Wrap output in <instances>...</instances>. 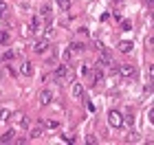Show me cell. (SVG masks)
Instances as JSON below:
<instances>
[{"mask_svg": "<svg viewBox=\"0 0 154 145\" xmlns=\"http://www.w3.org/2000/svg\"><path fill=\"white\" fill-rule=\"evenodd\" d=\"M108 123H110L112 128H121V125H123L121 112H119V110H110V112H108Z\"/></svg>", "mask_w": 154, "mask_h": 145, "instance_id": "6da1fadb", "label": "cell"}, {"mask_svg": "<svg viewBox=\"0 0 154 145\" xmlns=\"http://www.w3.org/2000/svg\"><path fill=\"white\" fill-rule=\"evenodd\" d=\"M68 77H71V68L66 64H62L53 71V79H68Z\"/></svg>", "mask_w": 154, "mask_h": 145, "instance_id": "7a4b0ae2", "label": "cell"}, {"mask_svg": "<svg viewBox=\"0 0 154 145\" xmlns=\"http://www.w3.org/2000/svg\"><path fill=\"white\" fill-rule=\"evenodd\" d=\"M44 130H46V125H44V123H35L33 128H29L31 139H38V136H42V134H44Z\"/></svg>", "mask_w": 154, "mask_h": 145, "instance_id": "3957f363", "label": "cell"}, {"mask_svg": "<svg viewBox=\"0 0 154 145\" xmlns=\"http://www.w3.org/2000/svg\"><path fill=\"white\" fill-rule=\"evenodd\" d=\"M121 77H134V66H130V64H123V66H119V71H117Z\"/></svg>", "mask_w": 154, "mask_h": 145, "instance_id": "277c9868", "label": "cell"}, {"mask_svg": "<svg viewBox=\"0 0 154 145\" xmlns=\"http://www.w3.org/2000/svg\"><path fill=\"white\" fill-rule=\"evenodd\" d=\"M51 101H53V92L51 90H42L40 92V103H42V106H48Z\"/></svg>", "mask_w": 154, "mask_h": 145, "instance_id": "5b68a950", "label": "cell"}, {"mask_svg": "<svg viewBox=\"0 0 154 145\" xmlns=\"http://www.w3.org/2000/svg\"><path fill=\"white\" fill-rule=\"evenodd\" d=\"M20 73H22L24 77H33V64L31 62H24V64L20 66Z\"/></svg>", "mask_w": 154, "mask_h": 145, "instance_id": "8992f818", "label": "cell"}, {"mask_svg": "<svg viewBox=\"0 0 154 145\" xmlns=\"http://www.w3.org/2000/svg\"><path fill=\"white\" fill-rule=\"evenodd\" d=\"M13 119H18V128H22V130H29V121H26V116L24 114H11Z\"/></svg>", "mask_w": 154, "mask_h": 145, "instance_id": "52a82bcc", "label": "cell"}, {"mask_svg": "<svg viewBox=\"0 0 154 145\" xmlns=\"http://www.w3.org/2000/svg\"><path fill=\"white\" fill-rule=\"evenodd\" d=\"M71 95L75 97V99H82V97H84V86H82V84H73Z\"/></svg>", "mask_w": 154, "mask_h": 145, "instance_id": "ba28073f", "label": "cell"}, {"mask_svg": "<svg viewBox=\"0 0 154 145\" xmlns=\"http://www.w3.org/2000/svg\"><path fill=\"white\" fill-rule=\"evenodd\" d=\"M46 48H48V42H46V40H40V42L33 44V51H35V53H44Z\"/></svg>", "mask_w": 154, "mask_h": 145, "instance_id": "9c48e42d", "label": "cell"}, {"mask_svg": "<svg viewBox=\"0 0 154 145\" xmlns=\"http://www.w3.org/2000/svg\"><path fill=\"white\" fill-rule=\"evenodd\" d=\"M119 51H121V53H130L132 51V42H128V40L119 42Z\"/></svg>", "mask_w": 154, "mask_h": 145, "instance_id": "30bf717a", "label": "cell"}, {"mask_svg": "<svg viewBox=\"0 0 154 145\" xmlns=\"http://www.w3.org/2000/svg\"><path fill=\"white\" fill-rule=\"evenodd\" d=\"M40 24H42V18L35 16V18L31 20V29H33V33H40Z\"/></svg>", "mask_w": 154, "mask_h": 145, "instance_id": "8fae6325", "label": "cell"}, {"mask_svg": "<svg viewBox=\"0 0 154 145\" xmlns=\"http://www.w3.org/2000/svg\"><path fill=\"white\" fill-rule=\"evenodd\" d=\"M84 48H86V46H84L82 42H73V44H71V53H82Z\"/></svg>", "mask_w": 154, "mask_h": 145, "instance_id": "7c38bea8", "label": "cell"}, {"mask_svg": "<svg viewBox=\"0 0 154 145\" xmlns=\"http://www.w3.org/2000/svg\"><path fill=\"white\" fill-rule=\"evenodd\" d=\"M11 42V35L7 31H0V44H9Z\"/></svg>", "mask_w": 154, "mask_h": 145, "instance_id": "4fadbf2b", "label": "cell"}, {"mask_svg": "<svg viewBox=\"0 0 154 145\" xmlns=\"http://www.w3.org/2000/svg\"><path fill=\"white\" fill-rule=\"evenodd\" d=\"M48 16H51V7H48V5H44V7H42V11H40V18L48 20Z\"/></svg>", "mask_w": 154, "mask_h": 145, "instance_id": "5bb4252c", "label": "cell"}, {"mask_svg": "<svg viewBox=\"0 0 154 145\" xmlns=\"http://www.w3.org/2000/svg\"><path fill=\"white\" fill-rule=\"evenodd\" d=\"M11 141H13V132H5L0 136V143H11Z\"/></svg>", "mask_w": 154, "mask_h": 145, "instance_id": "9a60e30c", "label": "cell"}, {"mask_svg": "<svg viewBox=\"0 0 154 145\" xmlns=\"http://www.w3.org/2000/svg\"><path fill=\"white\" fill-rule=\"evenodd\" d=\"M9 119H11V110H7V108L0 110V121H9Z\"/></svg>", "mask_w": 154, "mask_h": 145, "instance_id": "2e32d148", "label": "cell"}, {"mask_svg": "<svg viewBox=\"0 0 154 145\" xmlns=\"http://www.w3.org/2000/svg\"><path fill=\"white\" fill-rule=\"evenodd\" d=\"M57 5H60L64 11H68V9H71V0H57Z\"/></svg>", "mask_w": 154, "mask_h": 145, "instance_id": "e0dca14e", "label": "cell"}, {"mask_svg": "<svg viewBox=\"0 0 154 145\" xmlns=\"http://www.w3.org/2000/svg\"><path fill=\"white\" fill-rule=\"evenodd\" d=\"M132 123H134V116H132V114L123 116V125H132Z\"/></svg>", "mask_w": 154, "mask_h": 145, "instance_id": "ac0fdd59", "label": "cell"}, {"mask_svg": "<svg viewBox=\"0 0 154 145\" xmlns=\"http://www.w3.org/2000/svg\"><path fill=\"white\" fill-rule=\"evenodd\" d=\"M121 29H123V31H130V29H132V22H130V20H123V22H121Z\"/></svg>", "mask_w": 154, "mask_h": 145, "instance_id": "d6986e66", "label": "cell"}, {"mask_svg": "<svg viewBox=\"0 0 154 145\" xmlns=\"http://www.w3.org/2000/svg\"><path fill=\"white\" fill-rule=\"evenodd\" d=\"M44 125H46L48 130H55V128H57V125H60V123H57V121H46V123H44Z\"/></svg>", "mask_w": 154, "mask_h": 145, "instance_id": "ffe728a7", "label": "cell"}, {"mask_svg": "<svg viewBox=\"0 0 154 145\" xmlns=\"http://www.w3.org/2000/svg\"><path fill=\"white\" fill-rule=\"evenodd\" d=\"M13 57V51H5L2 53V59H11Z\"/></svg>", "mask_w": 154, "mask_h": 145, "instance_id": "44dd1931", "label": "cell"}, {"mask_svg": "<svg viewBox=\"0 0 154 145\" xmlns=\"http://www.w3.org/2000/svg\"><path fill=\"white\" fill-rule=\"evenodd\" d=\"M5 11H7V5L2 2V0H0V18H2V16H5Z\"/></svg>", "mask_w": 154, "mask_h": 145, "instance_id": "7402d4cb", "label": "cell"}, {"mask_svg": "<svg viewBox=\"0 0 154 145\" xmlns=\"http://www.w3.org/2000/svg\"><path fill=\"white\" fill-rule=\"evenodd\" d=\"M71 57H73V53H71V51H64V59L71 62Z\"/></svg>", "mask_w": 154, "mask_h": 145, "instance_id": "603a6c76", "label": "cell"}, {"mask_svg": "<svg viewBox=\"0 0 154 145\" xmlns=\"http://www.w3.org/2000/svg\"><path fill=\"white\" fill-rule=\"evenodd\" d=\"M82 75H86V77H88V75H90V68H88V66H84V68H82Z\"/></svg>", "mask_w": 154, "mask_h": 145, "instance_id": "cb8c5ba5", "label": "cell"}, {"mask_svg": "<svg viewBox=\"0 0 154 145\" xmlns=\"http://www.w3.org/2000/svg\"><path fill=\"white\" fill-rule=\"evenodd\" d=\"M0 77H2V71H0Z\"/></svg>", "mask_w": 154, "mask_h": 145, "instance_id": "d4e9b609", "label": "cell"}]
</instances>
